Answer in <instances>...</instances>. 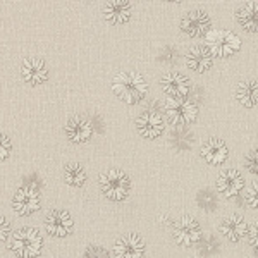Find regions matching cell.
<instances>
[{"instance_id":"cell-1","label":"cell","mask_w":258,"mask_h":258,"mask_svg":"<svg viewBox=\"0 0 258 258\" xmlns=\"http://www.w3.org/2000/svg\"><path fill=\"white\" fill-rule=\"evenodd\" d=\"M43 246V234L36 227L23 226L9 236V249L14 258H36L41 255Z\"/></svg>"},{"instance_id":"cell-2","label":"cell","mask_w":258,"mask_h":258,"mask_svg":"<svg viewBox=\"0 0 258 258\" xmlns=\"http://www.w3.org/2000/svg\"><path fill=\"white\" fill-rule=\"evenodd\" d=\"M112 90L122 102L129 103V105H136V103L143 102L148 95V83L141 74L127 71V73H120L114 78Z\"/></svg>"},{"instance_id":"cell-3","label":"cell","mask_w":258,"mask_h":258,"mask_svg":"<svg viewBox=\"0 0 258 258\" xmlns=\"http://www.w3.org/2000/svg\"><path fill=\"white\" fill-rule=\"evenodd\" d=\"M100 189L112 202H124L131 193V179L120 169H110L100 176Z\"/></svg>"},{"instance_id":"cell-4","label":"cell","mask_w":258,"mask_h":258,"mask_svg":"<svg viewBox=\"0 0 258 258\" xmlns=\"http://www.w3.org/2000/svg\"><path fill=\"white\" fill-rule=\"evenodd\" d=\"M164 114L172 126L184 127L197 120L198 105L189 98H167L164 103Z\"/></svg>"},{"instance_id":"cell-5","label":"cell","mask_w":258,"mask_h":258,"mask_svg":"<svg viewBox=\"0 0 258 258\" xmlns=\"http://www.w3.org/2000/svg\"><path fill=\"white\" fill-rule=\"evenodd\" d=\"M207 48L212 53V57L217 59H227L239 52L241 40L236 33L229 30H215L207 35Z\"/></svg>"},{"instance_id":"cell-6","label":"cell","mask_w":258,"mask_h":258,"mask_svg":"<svg viewBox=\"0 0 258 258\" xmlns=\"http://www.w3.org/2000/svg\"><path fill=\"white\" fill-rule=\"evenodd\" d=\"M41 207V195L38 188L31 184L21 186L16 189L14 197H12V210L21 217H30V215L36 214Z\"/></svg>"},{"instance_id":"cell-7","label":"cell","mask_w":258,"mask_h":258,"mask_svg":"<svg viewBox=\"0 0 258 258\" xmlns=\"http://www.w3.org/2000/svg\"><path fill=\"white\" fill-rule=\"evenodd\" d=\"M202 238V227L200 222L191 215H182L172 224V239L179 246H195Z\"/></svg>"},{"instance_id":"cell-8","label":"cell","mask_w":258,"mask_h":258,"mask_svg":"<svg viewBox=\"0 0 258 258\" xmlns=\"http://www.w3.org/2000/svg\"><path fill=\"white\" fill-rule=\"evenodd\" d=\"M181 31L186 33L189 38H200V36L209 35L212 19L203 9H195L189 11L184 18L181 19Z\"/></svg>"},{"instance_id":"cell-9","label":"cell","mask_w":258,"mask_h":258,"mask_svg":"<svg viewBox=\"0 0 258 258\" xmlns=\"http://www.w3.org/2000/svg\"><path fill=\"white\" fill-rule=\"evenodd\" d=\"M45 231L52 238H66L74 231V220L68 210H50L45 217Z\"/></svg>"},{"instance_id":"cell-10","label":"cell","mask_w":258,"mask_h":258,"mask_svg":"<svg viewBox=\"0 0 258 258\" xmlns=\"http://www.w3.org/2000/svg\"><path fill=\"white\" fill-rule=\"evenodd\" d=\"M135 124L140 135L148 140L159 138L162 133H164V117L155 109H147L141 112V114H138Z\"/></svg>"},{"instance_id":"cell-11","label":"cell","mask_w":258,"mask_h":258,"mask_svg":"<svg viewBox=\"0 0 258 258\" xmlns=\"http://www.w3.org/2000/svg\"><path fill=\"white\" fill-rule=\"evenodd\" d=\"M160 88L169 98H188L191 93V81L182 73L172 71L160 78Z\"/></svg>"},{"instance_id":"cell-12","label":"cell","mask_w":258,"mask_h":258,"mask_svg":"<svg viewBox=\"0 0 258 258\" xmlns=\"http://www.w3.org/2000/svg\"><path fill=\"white\" fill-rule=\"evenodd\" d=\"M145 239L140 234H126L122 238H119L114 244V258H145Z\"/></svg>"},{"instance_id":"cell-13","label":"cell","mask_w":258,"mask_h":258,"mask_svg":"<svg viewBox=\"0 0 258 258\" xmlns=\"http://www.w3.org/2000/svg\"><path fill=\"white\" fill-rule=\"evenodd\" d=\"M66 138H68L71 143H86V141L91 140L95 133V127H93V122L85 117V115H74L71 117L68 122H66Z\"/></svg>"},{"instance_id":"cell-14","label":"cell","mask_w":258,"mask_h":258,"mask_svg":"<svg viewBox=\"0 0 258 258\" xmlns=\"http://www.w3.org/2000/svg\"><path fill=\"white\" fill-rule=\"evenodd\" d=\"M184 64L193 73L203 74L214 66V57L205 45H191L184 53Z\"/></svg>"},{"instance_id":"cell-15","label":"cell","mask_w":258,"mask_h":258,"mask_svg":"<svg viewBox=\"0 0 258 258\" xmlns=\"http://www.w3.org/2000/svg\"><path fill=\"white\" fill-rule=\"evenodd\" d=\"M21 78L26 85L38 86L43 85L48 80V68L45 60L36 59V57H28L21 64Z\"/></svg>"},{"instance_id":"cell-16","label":"cell","mask_w":258,"mask_h":258,"mask_svg":"<svg viewBox=\"0 0 258 258\" xmlns=\"http://www.w3.org/2000/svg\"><path fill=\"white\" fill-rule=\"evenodd\" d=\"M215 186H217V191H219L220 197L231 200V198H236L241 191H243L244 179L238 170L227 169V170H224V172L219 174Z\"/></svg>"},{"instance_id":"cell-17","label":"cell","mask_w":258,"mask_h":258,"mask_svg":"<svg viewBox=\"0 0 258 258\" xmlns=\"http://www.w3.org/2000/svg\"><path fill=\"white\" fill-rule=\"evenodd\" d=\"M246 229H248V224L241 214L226 215V217L219 222V232L227 241H231V243H238V241L243 239L244 234H246Z\"/></svg>"},{"instance_id":"cell-18","label":"cell","mask_w":258,"mask_h":258,"mask_svg":"<svg viewBox=\"0 0 258 258\" xmlns=\"http://www.w3.org/2000/svg\"><path fill=\"white\" fill-rule=\"evenodd\" d=\"M200 155L202 159L210 165H222L229 157V148L226 141L219 138H210L203 141L200 147Z\"/></svg>"},{"instance_id":"cell-19","label":"cell","mask_w":258,"mask_h":258,"mask_svg":"<svg viewBox=\"0 0 258 258\" xmlns=\"http://www.w3.org/2000/svg\"><path fill=\"white\" fill-rule=\"evenodd\" d=\"M102 14L107 23L110 24H124L131 19L133 6L126 0H112V2L103 4Z\"/></svg>"},{"instance_id":"cell-20","label":"cell","mask_w":258,"mask_h":258,"mask_svg":"<svg viewBox=\"0 0 258 258\" xmlns=\"http://www.w3.org/2000/svg\"><path fill=\"white\" fill-rule=\"evenodd\" d=\"M234 16L238 19L239 26L249 35H255L258 26V4L256 2H244L236 7Z\"/></svg>"},{"instance_id":"cell-21","label":"cell","mask_w":258,"mask_h":258,"mask_svg":"<svg viewBox=\"0 0 258 258\" xmlns=\"http://www.w3.org/2000/svg\"><path fill=\"white\" fill-rule=\"evenodd\" d=\"M195 136L188 127H174L167 135V143L176 152H188L193 148Z\"/></svg>"},{"instance_id":"cell-22","label":"cell","mask_w":258,"mask_h":258,"mask_svg":"<svg viewBox=\"0 0 258 258\" xmlns=\"http://www.w3.org/2000/svg\"><path fill=\"white\" fill-rule=\"evenodd\" d=\"M236 100L246 109H255L258 100L256 80H244L236 88Z\"/></svg>"},{"instance_id":"cell-23","label":"cell","mask_w":258,"mask_h":258,"mask_svg":"<svg viewBox=\"0 0 258 258\" xmlns=\"http://www.w3.org/2000/svg\"><path fill=\"white\" fill-rule=\"evenodd\" d=\"M62 177L73 188H83L85 182L88 181L85 167L81 164H78V162H69L64 167V170H62Z\"/></svg>"},{"instance_id":"cell-24","label":"cell","mask_w":258,"mask_h":258,"mask_svg":"<svg viewBox=\"0 0 258 258\" xmlns=\"http://www.w3.org/2000/svg\"><path fill=\"white\" fill-rule=\"evenodd\" d=\"M197 203L202 210L205 212H214L215 209L219 207V200H217V195L210 189H202L198 191L197 195Z\"/></svg>"},{"instance_id":"cell-25","label":"cell","mask_w":258,"mask_h":258,"mask_svg":"<svg viewBox=\"0 0 258 258\" xmlns=\"http://www.w3.org/2000/svg\"><path fill=\"white\" fill-rule=\"evenodd\" d=\"M197 244H198L200 253H202V255H205V256H210V255H214V253L219 251V241H217V238H215L214 234L202 236Z\"/></svg>"},{"instance_id":"cell-26","label":"cell","mask_w":258,"mask_h":258,"mask_svg":"<svg viewBox=\"0 0 258 258\" xmlns=\"http://www.w3.org/2000/svg\"><path fill=\"white\" fill-rule=\"evenodd\" d=\"M159 59L164 62V64L174 66L179 60V52L176 47H162L159 52Z\"/></svg>"},{"instance_id":"cell-27","label":"cell","mask_w":258,"mask_h":258,"mask_svg":"<svg viewBox=\"0 0 258 258\" xmlns=\"http://www.w3.org/2000/svg\"><path fill=\"white\" fill-rule=\"evenodd\" d=\"M83 258H110V253L107 251L103 246H98V244H91L85 249V255Z\"/></svg>"},{"instance_id":"cell-28","label":"cell","mask_w":258,"mask_h":258,"mask_svg":"<svg viewBox=\"0 0 258 258\" xmlns=\"http://www.w3.org/2000/svg\"><path fill=\"white\" fill-rule=\"evenodd\" d=\"M244 169H246L249 174L256 176V170H258V155H256V150L255 148H253L251 152H248L246 157H244Z\"/></svg>"},{"instance_id":"cell-29","label":"cell","mask_w":258,"mask_h":258,"mask_svg":"<svg viewBox=\"0 0 258 258\" xmlns=\"http://www.w3.org/2000/svg\"><path fill=\"white\" fill-rule=\"evenodd\" d=\"M244 205L253 212L256 210V184H251L249 188H246V193H244Z\"/></svg>"},{"instance_id":"cell-30","label":"cell","mask_w":258,"mask_h":258,"mask_svg":"<svg viewBox=\"0 0 258 258\" xmlns=\"http://www.w3.org/2000/svg\"><path fill=\"white\" fill-rule=\"evenodd\" d=\"M11 152H12L11 140L4 133H0V160H6L11 155Z\"/></svg>"},{"instance_id":"cell-31","label":"cell","mask_w":258,"mask_h":258,"mask_svg":"<svg viewBox=\"0 0 258 258\" xmlns=\"http://www.w3.org/2000/svg\"><path fill=\"white\" fill-rule=\"evenodd\" d=\"M11 232H12V227H11L9 219L4 217V215H0V241L9 239Z\"/></svg>"},{"instance_id":"cell-32","label":"cell","mask_w":258,"mask_h":258,"mask_svg":"<svg viewBox=\"0 0 258 258\" xmlns=\"http://www.w3.org/2000/svg\"><path fill=\"white\" fill-rule=\"evenodd\" d=\"M248 238V244L253 248V253H256V226L253 224V226H248L246 229V234H244Z\"/></svg>"},{"instance_id":"cell-33","label":"cell","mask_w":258,"mask_h":258,"mask_svg":"<svg viewBox=\"0 0 258 258\" xmlns=\"http://www.w3.org/2000/svg\"><path fill=\"white\" fill-rule=\"evenodd\" d=\"M191 258H195V256H191Z\"/></svg>"}]
</instances>
